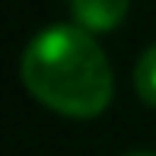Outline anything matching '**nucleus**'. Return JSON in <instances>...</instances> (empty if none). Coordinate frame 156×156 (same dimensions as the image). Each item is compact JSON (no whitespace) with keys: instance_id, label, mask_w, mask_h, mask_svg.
<instances>
[{"instance_id":"4","label":"nucleus","mask_w":156,"mask_h":156,"mask_svg":"<svg viewBox=\"0 0 156 156\" xmlns=\"http://www.w3.org/2000/svg\"><path fill=\"white\" fill-rule=\"evenodd\" d=\"M127 156H156V153H127Z\"/></svg>"},{"instance_id":"3","label":"nucleus","mask_w":156,"mask_h":156,"mask_svg":"<svg viewBox=\"0 0 156 156\" xmlns=\"http://www.w3.org/2000/svg\"><path fill=\"white\" fill-rule=\"evenodd\" d=\"M134 89L147 105H156V41L140 54L134 67Z\"/></svg>"},{"instance_id":"1","label":"nucleus","mask_w":156,"mask_h":156,"mask_svg":"<svg viewBox=\"0 0 156 156\" xmlns=\"http://www.w3.org/2000/svg\"><path fill=\"white\" fill-rule=\"evenodd\" d=\"M19 76L41 105L67 118H96L115 93L108 58L80 26L41 29L23 51Z\"/></svg>"},{"instance_id":"2","label":"nucleus","mask_w":156,"mask_h":156,"mask_svg":"<svg viewBox=\"0 0 156 156\" xmlns=\"http://www.w3.org/2000/svg\"><path fill=\"white\" fill-rule=\"evenodd\" d=\"M131 0H70V16L73 26L93 32H108L124 19Z\"/></svg>"}]
</instances>
